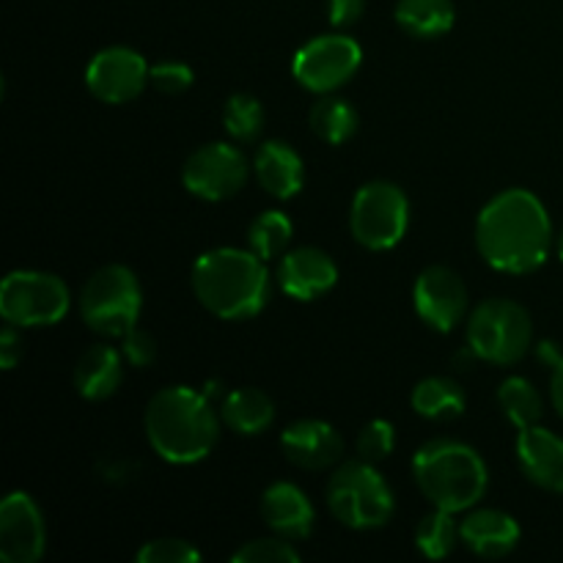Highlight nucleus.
Here are the masks:
<instances>
[{
    "label": "nucleus",
    "mask_w": 563,
    "mask_h": 563,
    "mask_svg": "<svg viewBox=\"0 0 563 563\" xmlns=\"http://www.w3.org/2000/svg\"><path fill=\"white\" fill-rule=\"evenodd\" d=\"M22 357V339L16 333V324L5 322L3 333H0V366L9 372L16 366V361Z\"/></svg>",
    "instance_id": "obj_36"
},
{
    "label": "nucleus",
    "mask_w": 563,
    "mask_h": 563,
    "mask_svg": "<svg viewBox=\"0 0 563 563\" xmlns=\"http://www.w3.org/2000/svg\"><path fill=\"white\" fill-rule=\"evenodd\" d=\"M220 421L242 438H256L273 427L275 405L264 390L236 388L225 394L223 405H220Z\"/></svg>",
    "instance_id": "obj_22"
},
{
    "label": "nucleus",
    "mask_w": 563,
    "mask_h": 563,
    "mask_svg": "<svg viewBox=\"0 0 563 563\" xmlns=\"http://www.w3.org/2000/svg\"><path fill=\"white\" fill-rule=\"evenodd\" d=\"M47 548V528L36 500L27 493L5 495L0 504V561L36 563Z\"/></svg>",
    "instance_id": "obj_14"
},
{
    "label": "nucleus",
    "mask_w": 563,
    "mask_h": 563,
    "mask_svg": "<svg viewBox=\"0 0 563 563\" xmlns=\"http://www.w3.org/2000/svg\"><path fill=\"white\" fill-rule=\"evenodd\" d=\"M460 542V522L454 520L451 511L434 509L432 515L423 517L416 528V548L432 561L449 559Z\"/></svg>",
    "instance_id": "obj_27"
},
{
    "label": "nucleus",
    "mask_w": 563,
    "mask_h": 563,
    "mask_svg": "<svg viewBox=\"0 0 563 563\" xmlns=\"http://www.w3.org/2000/svg\"><path fill=\"white\" fill-rule=\"evenodd\" d=\"M253 170H256L258 185L280 201L295 198L306 181V165H302L300 152L284 141L262 143L253 157Z\"/></svg>",
    "instance_id": "obj_20"
},
{
    "label": "nucleus",
    "mask_w": 563,
    "mask_h": 563,
    "mask_svg": "<svg viewBox=\"0 0 563 563\" xmlns=\"http://www.w3.org/2000/svg\"><path fill=\"white\" fill-rule=\"evenodd\" d=\"M223 121L225 130L234 141L240 143H253L262 135L264 126V108L256 97L251 93H234V97L225 102L223 108Z\"/></svg>",
    "instance_id": "obj_29"
},
{
    "label": "nucleus",
    "mask_w": 563,
    "mask_h": 563,
    "mask_svg": "<svg viewBox=\"0 0 563 563\" xmlns=\"http://www.w3.org/2000/svg\"><path fill=\"white\" fill-rule=\"evenodd\" d=\"M410 405L427 421H456L465 416V390L451 377H427L412 388Z\"/></svg>",
    "instance_id": "obj_24"
},
{
    "label": "nucleus",
    "mask_w": 563,
    "mask_h": 563,
    "mask_svg": "<svg viewBox=\"0 0 563 563\" xmlns=\"http://www.w3.org/2000/svg\"><path fill=\"white\" fill-rule=\"evenodd\" d=\"M498 405L517 429L537 427L544 416L542 394L526 377H506L498 388Z\"/></svg>",
    "instance_id": "obj_26"
},
{
    "label": "nucleus",
    "mask_w": 563,
    "mask_h": 563,
    "mask_svg": "<svg viewBox=\"0 0 563 563\" xmlns=\"http://www.w3.org/2000/svg\"><path fill=\"white\" fill-rule=\"evenodd\" d=\"M410 225V201L405 190L388 179L366 181L355 192L350 229L366 251H390L399 245Z\"/></svg>",
    "instance_id": "obj_8"
},
{
    "label": "nucleus",
    "mask_w": 563,
    "mask_h": 563,
    "mask_svg": "<svg viewBox=\"0 0 563 563\" xmlns=\"http://www.w3.org/2000/svg\"><path fill=\"white\" fill-rule=\"evenodd\" d=\"M280 291L297 302H311L328 295L339 280V267L333 258L319 247H297L278 262Z\"/></svg>",
    "instance_id": "obj_16"
},
{
    "label": "nucleus",
    "mask_w": 563,
    "mask_h": 563,
    "mask_svg": "<svg viewBox=\"0 0 563 563\" xmlns=\"http://www.w3.org/2000/svg\"><path fill=\"white\" fill-rule=\"evenodd\" d=\"M280 449L300 471H328L344 456V438L319 418H300L280 432Z\"/></svg>",
    "instance_id": "obj_15"
},
{
    "label": "nucleus",
    "mask_w": 563,
    "mask_h": 563,
    "mask_svg": "<svg viewBox=\"0 0 563 563\" xmlns=\"http://www.w3.org/2000/svg\"><path fill=\"white\" fill-rule=\"evenodd\" d=\"M291 231H295V225H291L289 214L280 212V209H267L247 229V245L258 258L267 262V258L280 256L286 251V245L291 242Z\"/></svg>",
    "instance_id": "obj_28"
},
{
    "label": "nucleus",
    "mask_w": 563,
    "mask_h": 563,
    "mask_svg": "<svg viewBox=\"0 0 563 563\" xmlns=\"http://www.w3.org/2000/svg\"><path fill=\"white\" fill-rule=\"evenodd\" d=\"M148 69L152 66L137 49L113 44L99 49L86 66V86L99 102L124 104L141 97L143 88L148 86Z\"/></svg>",
    "instance_id": "obj_12"
},
{
    "label": "nucleus",
    "mask_w": 563,
    "mask_h": 563,
    "mask_svg": "<svg viewBox=\"0 0 563 563\" xmlns=\"http://www.w3.org/2000/svg\"><path fill=\"white\" fill-rule=\"evenodd\" d=\"M64 280L42 269H14L0 284V317L16 328H49L69 311Z\"/></svg>",
    "instance_id": "obj_9"
},
{
    "label": "nucleus",
    "mask_w": 563,
    "mask_h": 563,
    "mask_svg": "<svg viewBox=\"0 0 563 563\" xmlns=\"http://www.w3.org/2000/svg\"><path fill=\"white\" fill-rule=\"evenodd\" d=\"M192 80H196L192 69L181 60H159L148 69V86L159 93H168V97L185 93L192 86Z\"/></svg>",
    "instance_id": "obj_33"
},
{
    "label": "nucleus",
    "mask_w": 563,
    "mask_h": 563,
    "mask_svg": "<svg viewBox=\"0 0 563 563\" xmlns=\"http://www.w3.org/2000/svg\"><path fill=\"white\" fill-rule=\"evenodd\" d=\"M143 429L159 460L170 465H196L218 445L220 421L212 399L203 390L168 385L146 405Z\"/></svg>",
    "instance_id": "obj_2"
},
{
    "label": "nucleus",
    "mask_w": 563,
    "mask_h": 563,
    "mask_svg": "<svg viewBox=\"0 0 563 563\" xmlns=\"http://www.w3.org/2000/svg\"><path fill=\"white\" fill-rule=\"evenodd\" d=\"M262 517L278 537L289 542L311 537L313 520H317L308 495L291 482H275L264 489Z\"/></svg>",
    "instance_id": "obj_18"
},
{
    "label": "nucleus",
    "mask_w": 563,
    "mask_h": 563,
    "mask_svg": "<svg viewBox=\"0 0 563 563\" xmlns=\"http://www.w3.org/2000/svg\"><path fill=\"white\" fill-rule=\"evenodd\" d=\"M121 355H124V361L130 363V366L146 368L148 363L157 357V341H154L146 330L132 328L130 333L121 339Z\"/></svg>",
    "instance_id": "obj_34"
},
{
    "label": "nucleus",
    "mask_w": 563,
    "mask_h": 563,
    "mask_svg": "<svg viewBox=\"0 0 563 563\" xmlns=\"http://www.w3.org/2000/svg\"><path fill=\"white\" fill-rule=\"evenodd\" d=\"M366 11V0H328V16L330 25L335 27H350Z\"/></svg>",
    "instance_id": "obj_35"
},
{
    "label": "nucleus",
    "mask_w": 563,
    "mask_h": 563,
    "mask_svg": "<svg viewBox=\"0 0 563 563\" xmlns=\"http://www.w3.org/2000/svg\"><path fill=\"white\" fill-rule=\"evenodd\" d=\"M550 399H553L555 412L563 418V357L550 372Z\"/></svg>",
    "instance_id": "obj_37"
},
{
    "label": "nucleus",
    "mask_w": 563,
    "mask_h": 563,
    "mask_svg": "<svg viewBox=\"0 0 563 563\" xmlns=\"http://www.w3.org/2000/svg\"><path fill=\"white\" fill-rule=\"evenodd\" d=\"M517 462L526 478L548 493L563 495V438L544 427H528L517 434Z\"/></svg>",
    "instance_id": "obj_17"
},
{
    "label": "nucleus",
    "mask_w": 563,
    "mask_h": 563,
    "mask_svg": "<svg viewBox=\"0 0 563 563\" xmlns=\"http://www.w3.org/2000/svg\"><path fill=\"white\" fill-rule=\"evenodd\" d=\"M396 25L412 38H440L454 27L456 11L451 0H399Z\"/></svg>",
    "instance_id": "obj_23"
},
{
    "label": "nucleus",
    "mask_w": 563,
    "mask_h": 563,
    "mask_svg": "<svg viewBox=\"0 0 563 563\" xmlns=\"http://www.w3.org/2000/svg\"><path fill=\"white\" fill-rule=\"evenodd\" d=\"M308 124H311L313 135L319 141L330 143V146H341V143L355 135L357 110L341 97H322L319 102H313L311 113H308Z\"/></svg>",
    "instance_id": "obj_25"
},
{
    "label": "nucleus",
    "mask_w": 563,
    "mask_h": 563,
    "mask_svg": "<svg viewBox=\"0 0 563 563\" xmlns=\"http://www.w3.org/2000/svg\"><path fill=\"white\" fill-rule=\"evenodd\" d=\"M234 563H297L300 553L291 548L289 539L273 537V539H253V542L242 544L234 555Z\"/></svg>",
    "instance_id": "obj_31"
},
{
    "label": "nucleus",
    "mask_w": 563,
    "mask_h": 563,
    "mask_svg": "<svg viewBox=\"0 0 563 563\" xmlns=\"http://www.w3.org/2000/svg\"><path fill=\"white\" fill-rule=\"evenodd\" d=\"M559 258L563 262V231H561V236H559Z\"/></svg>",
    "instance_id": "obj_38"
},
{
    "label": "nucleus",
    "mask_w": 563,
    "mask_h": 563,
    "mask_svg": "<svg viewBox=\"0 0 563 563\" xmlns=\"http://www.w3.org/2000/svg\"><path fill=\"white\" fill-rule=\"evenodd\" d=\"M533 341L531 313L515 300L493 297L473 308L467 319V346L493 366H515Z\"/></svg>",
    "instance_id": "obj_7"
},
{
    "label": "nucleus",
    "mask_w": 563,
    "mask_h": 563,
    "mask_svg": "<svg viewBox=\"0 0 563 563\" xmlns=\"http://www.w3.org/2000/svg\"><path fill=\"white\" fill-rule=\"evenodd\" d=\"M80 317L93 333L104 339H124L137 328L143 308V291L137 275L124 264H108L88 278L80 291Z\"/></svg>",
    "instance_id": "obj_6"
},
{
    "label": "nucleus",
    "mask_w": 563,
    "mask_h": 563,
    "mask_svg": "<svg viewBox=\"0 0 563 563\" xmlns=\"http://www.w3.org/2000/svg\"><path fill=\"white\" fill-rule=\"evenodd\" d=\"M363 49L346 33H324L302 44L291 60V75L313 93H333L357 75Z\"/></svg>",
    "instance_id": "obj_10"
},
{
    "label": "nucleus",
    "mask_w": 563,
    "mask_h": 563,
    "mask_svg": "<svg viewBox=\"0 0 563 563\" xmlns=\"http://www.w3.org/2000/svg\"><path fill=\"white\" fill-rule=\"evenodd\" d=\"M553 223L531 190L511 187L489 198L476 220L478 256L498 273L528 275L544 264Z\"/></svg>",
    "instance_id": "obj_1"
},
{
    "label": "nucleus",
    "mask_w": 563,
    "mask_h": 563,
    "mask_svg": "<svg viewBox=\"0 0 563 563\" xmlns=\"http://www.w3.org/2000/svg\"><path fill=\"white\" fill-rule=\"evenodd\" d=\"M412 478L434 509L471 511L489 487L482 454L462 440L438 438L423 443L412 456Z\"/></svg>",
    "instance_id": "obj_4"
},
{
    "label": "nucleus",
    "mask_w": 563,
    "mask_h": 563,
    "mask_svg": "<svg viewBox=\"0 0 563 563\" xmlns=\"http://www.w3.org/2000/svg\"><path fill=\"white\" fill-rule=\"evenodd\" d=\"M192 291L212 317L225 322L253 319L269 300V273L264 258L242 247H214L192 264Z\"/></svg>",
    "instance_id": "obj_3"
},
{
    "label": "nucleus",
    "mask_w": 563,
    "mask_h": 563,
    "mask_svg": "<svg viewBox=\"0 0 563 563\" xmlns=\"http://www.w3.org/2000/svg\"><path fill=\"white\" fill-rule=\"evenodd\" d=\"M460 537L478 559H504L520 544V526L500 509H476L460 522Z\"/></svg>",
    "instance_id": "obj_19"
},
{
    "label": "nucleus",
    "mask_w": 563,
    "mask_h": 563,
    "mask_svg": "<svg viewBox=\"0 0 563 563\" xmlns=\"http://www.w3.org/2000/svg\"><path fill=\"white\" fill-rule=\"evenodd\" d=\"M137 563H192L201 553L185 539H152L135 553Z\"/></svg>",
    "instance_id": "obj_32"
},
{
    "label": "nucleus",
    "mask_w": 563,
    "mask_h": 563,
    "mask_svg": "<svg viewBox=\"0 0 563 563\" xmlns=\"http://www.w3.org/2000/svg\"><path fill=\"white\" fill-rule=\"evenodd\" d=\"M124 379V355L110 344H93L75 366V388L82 399L104 401L119 390Z\"/></svg>",
    "instance_id": "obj_21"
},
{
    "label": "nucleus",
    "mask_w": 563,
    "mask_h": 563,
    "mask_svg": "<svg viewBox=\"0 0 563 563\" xmlns=\"http://www.w3.org/2000/svg\"><path fill=\"white\" fill-rule=\"evenodd\" d=\"M328 506L341 526L352 531H377L394 517L396 498L372 462L355 460L335 467L330 476Z\"/></svg>",
    "instance_id": "obj_5"
},
{
    "label": "nucleus",
    "mask_w": 563,
    "mask_h": 563,
    "mask_svg": "<svg viewBox=\"0 0 563 563\" xmlns=\"http://www.w3.org/2000/svg\"><path fill=\"white\" fill-rule=\"evenodd\" d=\"M394 445H396L394 423L385 421V418H374V421H368L366 427L357 432V440H355L357 460H366L372 462V465H377V462L388 460Z\"/></svg>",
    "instance_id": "obj_30"
},
{
    "label": "nucleus",
    "mask_w": 563,
    "mask_h": 563,
    "mask_svg": "<svg viewBox=\"0 0 563 563\" xmlns=\"http://www.w3.org/2000/svg\"><path fill=\"white\" fill-rule=\"evenodd\" d=\"M412 306L427 328L434 333H451L467 311V289L454 269L434 264L418 275L412 286Z\"/></svg>",
    "instance_id": "obj_13"
},
{
    "label": "nucleus",
    "mask_w": 563,
    "mask_h": 563,
    "mask_svg": "<svg viewBox=\"0 0 563 563\" xmlns=\"http://www.w3.org/2000/svg\"><path fill=\"white\" fill-rule=\"evenodd\" d=\"M247 159L231 143H207L185 159L181 185L201 201H229L245 187Z\"/></svg>",
    "instance_id": "obj_11"
}]
</instances>
